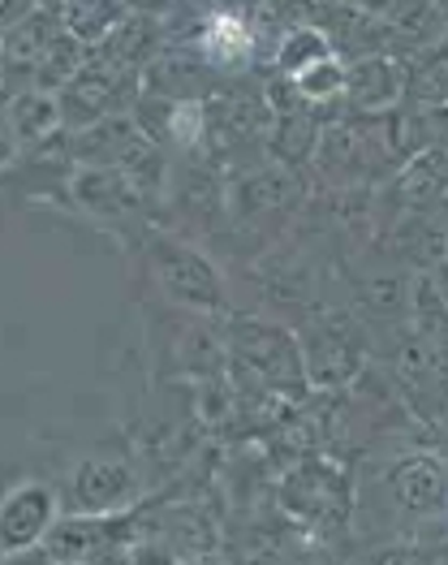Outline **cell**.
<instances>
[{"mask_svg": "<svg viewBox=\"0 0 448 565\" xmlns=\"http://www.w3.org/2000/svg\"><path fill=\"white\" fill-rule=\"evenodd\" d=\"M255 285L271 307H302L311 311L319 302V264L302 246H280L255 264Z\"/></svg>", "mask_w": 448, "mask_h": 565, "instance_id": "cell-12", "label": "cell"}, {"mask_svg": "<svg viewBox=\"0 0 448 565\" xmlns=\"http://www.w3.org/2000/svg\"><path fill=\"white\" fill-rule=\"evenodd\" d=\"M328 56H337L332 40L314 22H298V26H285L276 47H271V74L298 78V74H307L311 65L328 61Z\"/></svg>", "mask_w": 448, "mask_h": 565, "instance_id": "cell-18", "label": "cell"}, {"mask_svg": "<svg viewBox=\"0 0 448 565\" xmlns=\"http://www.w3.org/2000/svg\"><path fill=\"white\" fill-rule=\"evenodd\" d=\"M362 320L354 311H341L337 320L328 311H311L302 324V354H307V376L319 393H337L345 384L362 380L366 367V345H362Z\"/></svg>", "mask_w": 448, "mask_h": 565, "instance_id": "cell-6", "label": "cell"}, {"mask_svg": "<svg viewBox=\"0 0 448 565\" xmlns=\"http://www.w3.org/2000/svg\"><path fill=\"white\" fill-rule=\"evenodd\" d=\"M142 264L151 285L164 294V302L181 307L185 316L203 320H228V285L221 268L178 234H147L142 237Z\"/></svg>", "mask_w": 448, "mask_h": 565, "instance_id": "cell-2", "label": "cell"}, {"mask_svg": "<svg viewBox=\"0 0 448 565\" xmlns=\"http://www.w3.org/2000/svg\"><path fill=\"white\" fill-rule=\"evenodd\" d=\"M307 203H311L307 173L271 156L250 169L228 173V221L242 230H276L280 221L298 216Z\"/></svg>", "mask_w": 448, "mask_h": 565, "instance_id": "cell-4", "label": "cell"}, {"mask_svg": "<svg viewBox=\"0 0 448 565\" xmlns=\"http://www.w3.org/2000/svg\"><path fill=\"white\" fill-rule=\"evenodd\" d=\"M70 207H78L95 225H113V230H130L147 225L156 216V207H164L160 199H151L138 186L130 173L121 169H104V164H78L70 178Z\"/></svg>", "mask_w": 448, "mask_h": 565, "instance_id": "cell-7", "label": "cell"}, {"mask_svg": "<svg viewBox=\"0 0 448 565\" xmlns=\"http://www.w3.org/2000/svg\"><path fill=\"white\" fill-rule=\"evenodd\" d=\"M35 9H44V0H0V26L9 31L18 22H26Z\"/></svg>", "mask_w": 448, "mask_h": 565, "instance_id": "cell-23", "label": "cell"}, {"mask_svg": "<svg viewBox=\"0 0 448 565\" xmlns=\"http://www.w3.org/2000/svg\"><path fill=\"white\" fill-rule=\"evenodd\" d=\"M384 492H388V505L414 522L448 514V462L427 449L402 454L384 471Z\"/></svg>", "mask_w": 448, "mask_h": 565, "instance_id": "cell-8", "label": "cell"}, {"mask_svg": "<svg viewBox=\"0 0 448 565\" xmlns=\"http://www.w3.org/2000/svg\"><path fill=\"white\" fill-rule=\"evenodd\" d=\"M414 307V277L405 268H380L350 281V311L371 329H402Z\"/></svg>", "mask_w": 448, "mask_h": 565, "instance_id": "cell-13", "label": "cell"}, {"mask_svg": "<svg viewBox=\"0 0 448 565\" xmlns=\"http://www.w3.org/2000/svg\"><path fill=\"white\" fill-rule=\"evenodd\" d=\"M224 341H228V367L250 380L255 388H271L298 402L311 393L302 337L289 324H276L264 316H228Z\"/></svg>", "mask_w": 448, "mask_h": 565, "instance_id": "cell-1", "label": "cell"}, {"mask_svg": "<svg viewBox=\"0 0 448 565\" xmlns=\"http://www.w3.org/2000/svg\"><path fill=\"white\" fill-rule=\"evenodd\" d=\"M138 95H142V70H126L90 47L87 65L61 92V121L65 130H87L113 113H130Z\"/></svg>", "mask_w": 448, "mask_h": 565, "instance_id": "cell-5", "label": "cell"}, {"mask_svg": "<svg viewBox=\"0 0 448 565\" xmlns=\"http://www.w3.org/2000/svg\"><path fill=\"white\" fill-rule=\"evenodd\" d=\"M135 13H156V18H169L181 0H126Z\"/></svg>", "mask_w": 448, "mask_h": 565, "instance_id": "cell-24", "label": "cell"}, {"mask_svg": "<svg viewBox=\"0 0 448 565\" xmlns=\"http://www.w3.org/2000/svg\"><path fill=\"white\" fill-rule=\"evenodd\" d=\"M405 74H409V87H405L409 104L448 108V40L409 52L405 56Z\"/></svg>", "mask_w": 448, "mask_h": 565, "instance_id": "cell-20", "label": "cell"}, {"mask_svg": "<svg viewBox=\"0 0 448 565\" xmlns=\"http://www.w3.org/2000/svg\"><path fill=\"white\" fill-rule=\"evenodd\" d=\"M440 13H445V40H448V0H440Z\"/></svg>", "mask_w": 448, "mask_h": 565, "instance_id": "cell-28", "label": "cell"}, {"mask_svg": "<svg viewBox=\"0 0 448 565\" xmlns=\"http://www.w3.org/2000/svg\"><path fill=\"white\" fill-rule=\"evenodd\" d=\"M405 56H388V52H371V56H354L350 61V78H345V113L354 117H384L397 104H405Z\"/></svg>", "mask_w": 448, "mask_h": 565, "instance_id": "cell-11", "label": "cell"}, {"mask_svg": "<svg viewBox=\"0 0 448 565\" xmlns=\"http://www.w3.org/2000/svg\"><path fill=\"white\" fill-rule=\"evenodd\" d=\"M431 277H436V285L445 289V298H448V250H445V259H440V264L431 268Z\"/></svg>", "mask_w": 448, "mask_h": 565, "instance_id": "cell-26", "label": "cell"}, {"mask_svg": "<svg viewBox=\"0 0 448 565\" xmlns=\"http://www.w3.org/2000/svg\"><path fill=\"white\" fill-rule=\"evenodd\" d=\"M354 9H362V13H371V18H393V9H397V0H350Z\"/></svg>", "mask_w": 448, "mask_h": 565, "instance_id": "cell-25", "label": "cell"}, {"mask_svg": "<svg viewBox=\"0 0 448 565\" xmlns=\"http://www.w3.org/2000/svg\"><path fill=\"white\" fill-rule=\"evenodd\" d=\"M87 56H90V47L83 44V40H74L70 31H61V35L52 40V47L44 52L40 70H35V87H40V92L61 95L70 83H74V74L87 65Z\"/></svg>", "mask_w": 448, "mask_h": 565, "instance_id": "cell-21", "label": "cell"}, {"mask_svg": "<svg viewBox=\"0 0 448 565\" xmlns=\"http://www.w3.org/2000/svg\"><path fill=\"white\" fill-rule=\"evenodd\" d=\"M224 78L199 56L194 44H169L147 70H142V92L173 95V99H212Z\"/></svg>", "mask_w": 448, "mask_h": 565, "instance_id": "cell-16", "label": "cell"}, {"mask_svg": "<svg viewBox=\"0 0 448 565\" xmlns=\"http://www.w3.org/2000/svg\"><path fill=\"white\" fill-rule=\"evenodd\" d=\"M142 479L126 458H83L70 475V514H126L142 497Z\"/></svg>", "mask_w": 448, "mask_h": 565, "instance_id": "cell-9", "label": "cell"}, {"mask_svg": "<svg viewBox=\"0 0 448 565\" xmlns=\"http://www.w3.org/2000/svg\"><path fill=\"white\" fill-rule=\"evenodd\" d=\"M56 130H65V121H61V95L40 92V87L4 95V164H13L31 147L52 139Z\"/></svg>", "mask_w": 448, "mask_h": 565, "instance_id": "cell-15", "label": "cell"}, {"mask_svg": "<svg viewBox=\"0 0 448 565\" xmlns=\"http://www.w3.org/2000/svg\"><path fill=\"white\" fill-rule=\"evenodd\" d=\"M199 56L221 74V78H242L259 52V35L242 9H212V18L199 31Z\"/></svg>", "mask_w": 448, "mask_h": 565, "instance_id": "cell-14", "label": "cell"}, {"mask_svg": "<svg viewBox=\"0 0 448 565\" xmlns=\"http://www.w3.org/2000/svg\"><path fill=\"white\" fill-rule=\"evenodd\" d=\"M276 505L294 526L328 540V535H341L350 526L354 483H350L341 462H332L323 454H307V458H298L289 471L280 475Z\"/></svg>", "mask_w": 448, "mask_h": 565, "instance_id": "cell-3", "label": "cell"}, {"mask_svg": "<svg viewBox=\"0 0 448 565\" xmlns=\"http://www.w3.org/2000/svg\"><path fill=\"white\" fill-rule=\"evenodd\" d=\"M135 9L126 0H61V22L74 40L87 47H99Z\"/></svg>", "mask_w": 448, "mask_h": 565, "instance_id": "cell-19", "label": "cell"}, {"mask_svg": "<svg viewBox=\"0 0 448 565\" xmlns=\"http://www.w3.org/2000/svg\"><path fill=\"white\" fill-rule=\"evenodd\" d=\"M61 519V497L52 483H40V479H26L18 488L4 492V505H0V548L4 557L13 562L18 553H31L40 548L52 522Z\"/></svg>", "mask_w": 448, "mask_h": 565, "instance_id": "cell-10", "label": "cell"}, {"mask_svg": "<svg viewBox=\"0 0 448 565\" xmlns=\"http://www.w3.org/2000/svg\"><path fill=\"white\" fill-rule=\"evenodd\" d=\"M388 22L402 31L409 47L445 44V13H440V0H397V9H393Z\"/></svg>", "mask_w": 448, "mask_h": 565, "instance_id": "cell-22", "label": "cell"}, {"mask_svg": "<svg viewBox=\"0 0 448 565\" xmlns=\"http://www.w3.org/2000/svg\"><path fill=\"white\" fill-rule=\"evenodd\" d=\"M164 47H169V26H164V18H156V13H130L95 52H104L108 61H117V65H126V70H147Z\"/></svg>", "mask_w": 448, "mask_h": 565, "instance_id": "cell-17", "label": "cell"}, {"mask_svg": "<svg viewBox=\"0 0 448 565\" xmlns=\"http://www.w3.org/2000/svg\"><path fill=\"white\" fill-rule=\"evenodd\" d=\"M440 142L448 147V108H440Z\"/></svg>", "mask_w": 448, "mask_h": 565, "instance_id": "cell-27", "label": "cell"}]
</instances>
